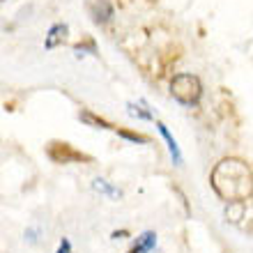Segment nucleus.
I'll use <instances>...</instances> for the list:
<instances>
[{"mask_svg": "<svg viewBox=\"0 0 253 253\" xmlns=\"http://www.w3.org/2000/svg\"><path fill=\"white\" fill-rule=\"evenodd\" d=\"M216 173L226 175V180H230V187L226 189V193L221 198L230 200V203H240L242 198L251 196L253 191V180H251V173L249 168L237 159H223L219 166L214 168Z\"/></svg>", "mask_w": 253, "mask_h": 253, "instance_id": "obj_1", "label": "nucleus"}, {"mask_svg": "<svg viewBox=\"0 0 253 253\" xmlns=\"http://www.w3.org/2000/svg\"><path fill=\"white\" fill-rule=\"evenodd\" d=\"M170 94L182 106H198L200 97H203V83L196 74H175L173 81H170Z\"/></svg>", "mask_w": 253, "mask_h": 253, "instance_id": "obj_2", "label": "nucleus"}, {"mask_svg": "<svg viewBox=\"0 0 253 253\" xmlns=\"http://www.w3.org/2000/svg\"><path fill=\"white\" fill-rule=\"evenodd\" d=\"M87 9H90V16H92V21L97 26H106L115 16V7L108 0H94V2L87 5Z\"/></svg>", "mask_w": 253, "mask_h": 253, "instance_id": "obj_3", "label": "nucleus"}, {"mask_svg": "<svg viewBox=\"0 0 253 253\" xmlns=\"http://www.w3.org/2000/svg\"><path fill=\"white\" fill-rule=\"evenodd\" d=\"M157 129H159L161 138L166 140V147H168V154H170V159H173L175 166H182L184 164V157H182V150L180 145H177V140H175V136L170 131H168V126L164 125V122H157Z\"/></svg>", "mask_w": 253, "mask_h": 253, "instance_id": "obj_4", "label": "nucleus"}, {"mask_svg": "<svg viewBox=\"0 0 253 253\" xmlns=\"http://www.w3.org/2000/svg\"><path fill=\"white\" fill-rule=\"evenodd\" d=\"M67 33H69V26L67 23H53V26L48 28L46 37H44V48L46 51H53L67 40Z\"/></svg>", "mask_w": 253, "mask_h": 253, "instance_id": "obj_5", "label": "nucleus"}, {"mask_svg": "<svg viewBox=\"0 0 253 253\" xmlns=\"http://www.w3.org/2000/svg\"><path fill=\"white\" fill-rule=\"evenodd\" d=\"M157 249V233L154 230H145V233H140L133 242V247L129 249V253H150Z\"/></svg>", "mask_w": 253, "mask_h": 253, "instance_id": "obj_6", "label": "nucleus"}, {"mask_svg": "<svg viewBox=\"0 0 253 253\" xmlns=\"http://www.w3.org/2000/svg\"><path fill=\"white\" fill-rule=\"evenodd\" d=\"M126 108H129V115H131V118H138V120H154V113L147 108V101H138V104L129 101Z\"/></svg>", "mask_w": 253, "mask_h": 253, "instance_id": "obj_7", "label": "nucleus"}, {"mask_svg": "<svg viewBox=\"0 0 253 253\" xmlns=\"http://www.w3.org/2000/svg\"><path fill=\"white\" fill-rule=\"evenodd\" d=\"M79 120L85 122V125L94 126V129H113V126L108 125L106 120H101V118H97V115L92 113V111H81L79 113Z\"/></svg>", "mask_w": 253, "mask_h": 253, "instance_id": "obj_8", "label": "nucleus"}, {"mask_svg": "<svg viewBox=\"0 0 253 253\" xmlns=\"http://www.w3.org/2000/svg\"><path fill=\"white\" fill-rule=\"evenodd\" d=\"M92 189L94 191H99V193H106V196H111V198H120V191L115 187H111L104 177H97V180L92 182Z\"/></svg>", "mask_w": 253, "mask_h": 253, "instance_id": "obj_9", "label": "nucleus"}, {"mask_svg": "<svg viewBox=\"0 0 253 253\" xmlns=\"http://www.w3.org/2000/svg\"><path fill=\"white\" fill-rule=\"evenodd\" d=\"M122 136V138H126V140H131V143H147V138L145 136H138V133H129V131H118Z\"/></svg>", "mask_w": 253, "mask_h": 253, "instance_id": "obj_10", "label": "nucleus"}, {"mask_svg": "<svg viewBox=\"0 0 253 253\" xmlns=\"http://www.w3.org/2000/svg\"><path fill=\"white\" fill-rule=\"evenodd\" d=\"M55 253H72V242L67 240V237H62L60 247H58V251H55Z\"/></svg>", "mask_w": 253, "mask_h": 253, "instance_id": "obj_11", "label": "nucleus"}, {"mask_svg": "<svg viewBox=\"0 0 253 253\" xmlns=\"http://www.w3.org/2000/svg\"><path fill=\"white\" fill-rule=\"evenodd\" d=\"M125 235H129V233H126V230H120V233L115 230V233H113V240H118V237H125Z\"/></svg>", "mask_w": 253, "mask_h": 253, "instance_id": "obj_12", "label": "nucleus"}]
</instances>
